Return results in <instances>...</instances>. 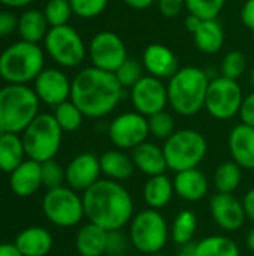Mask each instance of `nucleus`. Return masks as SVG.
Returning a JSON list of instances; mask_svg holds the SVG:
<instances>
[{
    "label": "nucleus",
    "instance_id": "nucleus-1",
    "mask_svg": "<svg viewBox=\"0 0 254 256\" xmlns=\"http://www.w3.org/2000/svg\"><path fill=\"white\" fill-rule=\"evenodd\" d=\"M88 222L106 231H121L133 219L135 204L129 190L118 182L100 178L82 194Z\"/></svg>",
    "mask_w": 254,
    "mask_h": 256
},
{
    "label": "nucleus",
    "instance_id": "nucleus-2",
    "mask_svg": "<svg viewBox=\"0 0 254 256\" xmlns=\"http://www.w3.org/2000/svg\"><path fill=\"white\" fill-rule=\"evenodd\" d=\"M123 90L112 72L90 66L79 70L72 80L70 100L84 117L102 118L118 106Z\"/></svg>",
    "mask_w": 254,
    "mask_h": 256
},
{
    "label": "nucleus",
    "instance_id": "nucleus-3",
    "mask_svg": "<svg viewBox=\"0 0 254 256\" xmlns=\"http://www.w3.org/2000/svg\"><path fill=\"white\" fill-rule=\"evenodd\" d=\"M210 81L207 72L201 68H180L166 84L169 106L183 117L196 116L205 108Z\"/></svg>",
    "mask_w": 254,
    "mask_h": 256
},
{
    "label": "nucleus",
    "instance_id": "nucleus-4",
    "mask_svg": "<svg viewBox=\"0 0 254 256\" xmlns=\"http://www.w3.org/2000/svg\"><path fill=\"white\" fill-rule=\"evenodd\" d=\"M40 100L34 90L24 84H7L0 88V128L21 135L37 117Z\"/></svg>",
    "mask_w": 254,
    "mask_h": 256
},
{
    "label": "nucleus",
    "instance_id": "nucleus-5",
    "mask_svg": "<svg viewBox=\"0 0 254 256\" xmlns=\"http://www.w3.org/2000/svg\"><path fill=\"white\" fill-rule=\"evenodd\" d=\"M45 54L39 44L18 40L0 54V76L7 84H24L34 81L45 69Z\"/></svg>",
    "mask_w": 254,
    "mask_h": 256
},
{
    "label": "nucleus",
    "instance_id": "nucleus-6",
    "mask_svg": "<svg viewBox=\"0 0 254 256\" xmlns=\"http://www.w3.org/2000/svg\"><path fill=\"white\" fill-rule=\"evenodd\" d=\"M21 140L27 159L43 164L57 156L61 147L63 130L52 114L39 112L21 134Z\"/></svg>",
    "mask_w": 254,
    "mask_h": 256
},
{
    "label": "nucleus",
    "instance_id": "nucleus-7",
    "mask_svg": "<svg viewBox=\"0 0 254 256\" xmlns=\"http://www.w3.org/2000/svg\"><path fill=\"white\" fill-rule=\"evenodd\" d=\"M168 170L181 172L198 168L208 153L205 136L195 129L175 130L163 144Z\"/></svg>",
    "mask_w": 254,
    "mask_h": 256
},
{
    "label": "nucleus",
    "instance_id": "nucleus-8",
    "mask_svg": "<svg viewBox=\"0 0 254 256\" xmlns=\"http://www.w3.org/2000/svg\"><path fill=\"white\" fill-rule=\"evenodd\" d=\"M130 243L136 250L147 255L159 254L169 240V226L159 210L147 208L133 216L129 231Z\"/></svg>",
    "mask_w": 254,
    "mask_h": 256
},
{
    "label": "nucleus",
    "instance_id": "nucleus-9",
    "mask_svg": "<svg viewBox=\"0 0 254 256\" xmlns=\"http://www.w3.org/2000/svg\"><path fill=\"white\" fill-rule=\"evenodd\" d=\"M46 54L61 68H76L87 56L81 34L69 24L51 27L43 39Z\"/></svg>",
    "mask_w": 254,
    "mask_h": 256
},
{
    "label": "nucleus",
    "instance_id": "nucleus-10",
    "mask_svg": "<svg viewBox=\"0 0 254 256\" xmlns=\"http://www.w3.org/2000/svg\"><path fill=\"white\" fill-rule=\"evenodd\" d=\"M42 210L45 218L60 228L76 226L85 218L82 196L69 186L48 190L42 200Z\"/></svg>",
    "mask_w": 254,
    "mask_h": 256
},
{
    "label": "nucleus",
    "instance_id": "nucleus-11",
    "mask_svg": "<svg viewBox=\"0 0 254 256\" xmlns=\"http://www.w3.org/2000/svg\"><path fill=\"white\" fill-rule=\"evenodd\" d=\"M244 100L243 88L238 81L219 76L210 81L205 110L217 120H231L240 114Z\"/></svg>",
    "mask_w": 254,
    "mask_h": 256
},
{
    "label": "nucleus",
    "instance_id": "nucleus-12",
    "mask_svg": "<svg viewBox=\"0 0 254 256\" xmlns=\"http://www.w3.org/2000/svg\"><path fill=\"white\" fill-rule=\"evenodd\" d=\"M87 56L90 57L91 66L112 74L129 58L123 39L117 33L108 30L93 36L87 46Z\"/></svg>",
    "mask_w": 254,
    "mask_h": 256
},
{
    "label": "nucleus",
    "instance_id": "nucleus-13",
    "mask_svg": "<svg viewBox=\"0 0 254 256\" xmlns=\"http://www.w3.org/2000/svg\"><path fill=\"white\" fill-rule=\"evenodd\" d=\"M108 135L117 148L133 150L145 142L150 135L148 118L136 111L123 112L111 122Z\"/></svg>",
    "mask_w": 254,
    "mask_h": 256
},
{
    "label": "nucleus",
    "instance_id": "nucleus-14",
    "mask_svg": "<svg viewBox=\"0 0 254 256\" xmlns=\"http://www.w3.org/2000/svg\"><path fill=\"white\" fill-rule=\"evenodd\" d=\"M130 102L135 111L144 117L165 111L169 105L166 84L156 76L144 75L130 88Z\"/></svg>",
    "mask_w": 254,
    "mask_h": 256
},
{
    "label": "nucleus",
    "instance_id": "nucleus-15",
    "mask_svg": "<svg viewBox=\"0 0 254 256\" xmlns=\"http://www.w3.org/2000/svg\"><path fill=\"white\" fill-rule=\"evenodd\" d=\"M33 90L40 102L55 108L70 99L72 81L63 70L46 68L33 81Z\"/></svg>",
    "mask_w": 254,
    "mask_h": 256
},
{
    "label": "nucleus",
    "instance_id": "nucleus-16",
    "mask_svg": "<svg viewBox=\"0 0 254 256\" xmlns=\"http://www.w3.org/2000/svg\"><path fill=\"white\" fill-rule=\"evenodd\" d=\"M210 213L213 220L223 231H238L246 222V212L243 202L234 194H216L210 201Z\"/></svg>",
    "mask_w": 254,
    "mask_h": 256
},
{
    "label": "nucleus",
    "instance_id": "nucleus-17",
    "mask_svg": "<svg viewBox=\"0 0 254 256\" xmlns=\"http://www.w3.org/2000/svg\"><path fill=\"white\" fill-rule=\"evenodd\" d=\"M100 174L99 158L93 153H81L66 166V183L76 192H85L100 180Z\"/></svg>",
    "mask_w": 254,
    "mask_h": 256
},
{
    "label": "nucleus",
    "instance_id": "nucleus-18",
    "mask_svg": "<svg viewBox=\"0 0 254 256\" xmlns=\"http://www.w3.org/2000/svg\"><path fill=\"white\" fill-rule=\"evenodd\" d=\"M142 66L148 75L162 81L172 78L180 69L177 56L163 44H151L145 48L142 54Z\"/></svg>",
    "mask_w": 254,
    "mask_h": 256
},
{
    "label": "nucleus",
    "instance_id": "nucleus-19",
    "mask_svg": "<svg viewBox=\"0 0 254 256\" xmlns=\"http://www.w3.org/2000/svg\"><path fill=\"white\" fill-rule=\"evenodd\" d=\"M10 190L19 196L27 198L42 188V166L39 162L25 159L18 168L9 174Z\"/></svg>",
    "mask_w": 254,
    "mask_h": 256
},
{
    "label": "nucleus",
    "instance_id": "nucleus-20",
    "mask_svg": "<svg viewBox=\"0 0 254 256\" xmlns=\"http://www.w3.org/2000/svg\"><path fill=\"white\" fill-rule=\"evenodd\" d=\"M232 160L243 170H254V128L244 123L235 126L228 138Z\"/></svg>",
    "mask_w": 254,
    "mask_h": 256
},
{
    "label": "nucleus",
    "instance_id": "nucleus-21",
    "mask_svg": "<svg viewBox=\"0 0 254 256\" xmlns=\"http://www.w3.org/2000/svg\"><path fill=\"white\" fill-rule=\"evenodd\" d=\"M174 190L181 200L187 202H199L207 196L210 183L202 171L193 168L177 172L174 178Z\"/></svg>",
    "mask_w": 254,
    "mask_h": 256
},
{
    "label": "nucleus",
    "instance_id": "nucleus-22",
    "mask_svg": "<svg viewBox=\"0 0 254 256\" xmlns=\"http://www.w3.org/2000/svg\"><path fill=\"white\" fill-rule=\"evenodd\" d=\"M132 160L135 164V168L148 177L165 174L168 170V162L163 147H159L154 142L145 141L136 148H133Z\"/></svg>",
    "mask_w": 254,
    "mask_h": 256
},
{
    "label": "nucleus",
    "instance_id": "nucleus-23",
    "mask_svg": "<svg viewBox=\"0 0 254 256\" xmlns=\"http://www.w3.org/2000/svg\"><path fill=\"white\" fill-rule=\"evenodd\" d=\"M13 244L22 256H46L54 244L52 236L42 226H30L22 230Z\"/></svg>",
    "mask_w": 254,
    "mask_h": 256
},
{
    "label": "nucleus",
    "instance_id": "nucleus-24",
    "mask_svg": "<svg viewBox=\"0 0 254 256\" xmlns=\"http://www.w3.org/2000/svg\"><path fill=\"white\" fill-rule=\"evenodd\" d=\"M108 234L109 231L88 222L76 234L75 238L76 252L81 256H102L103 254H106Z\"/></svg>",
    "mask_w": 254,
    "mask_h": 256
},
{
    "label": "nucleus",
    "instance_id": "nucleus-25",
    "mask_svg": "<svg viewBox=\"0 0 254 256\" xmlns=\"http://www.w3.org/2000/svg\"><path fill=\"white\" fill-rule=\"evenodd\" d=\"M100 171L105 176V178L114 180V182H126L135 174V164L132 160V156H127L121 150H109L105 152L100 158Z\"/></svg>",
    "mask_w": 254,
    "mask_h": 256
},
{
    "label": "nucleus",
    "instance_id": "nucleus-26",
    "mask_svg": "<svg viewBox=\"0 0 254 256\" xmlns=\"http://www.w3.org/2000/svg\"><path fill=\"white\" fill-rule=\"evenodd\" d=\"M49 28L51 27H49L43 12L39 9H27L18 18L16 32L19 33L21 40L39 44L40 40L45 39Z\"/></svg>",
    "mask_w": 254,
    "mask_h": 256
},
{
    "label": "nucleus",
    "instance_id": "nucleus-27",
    "mask_svg": "<svg viewBox=\"0 0 254 256\" xmlns=\"http://www.w3.org/2000/svg\"><path fill=\"white\" fill-rule=\"evenodd\" d=\"M195 45L204 54H216L223 48L225 30L216 20H204L201 27L192 34Z\"/></svg>",
    "mask_w": 254,
    "mask_h": 256
},
{
    "label": "nucleus",
    "instance_id": "nucleus-28",
    "mask_svg": "<svg viewBox=\"0 0 254 256\" xmlns=\"http://www.w3.org/2000/svg\"><path fill=\"white\" fill-rule=\"evenodd\" d=\"M144 200L150 208L159 210L168 206L175 194L174 190V182L166 176H154L150 177L144 186Z\"/></svg>",
    "mask_w": 254,
    "mask_h": 256
},
{
    "label": "nucleus",
    "instance_id": "nucleus-29",
    "mask_svg": "<svg viewBox=\"0 0 254 256\" xmlns=\"http://www.w3.org/2000/svg\"><path fill=\"white\" fill-rule=\"evenodd\" d=\"M24 158L25 150L21 135L4 132L0 138V171L10 174L25 160Z\"/></svg>",
    "mask_w": 254,
    "mask_h": 256
},
{
    "label": "nucleus",
    "instance_id": "nucleus-30",
    "mask_svg": "<svg viewBox=\"0 0 254 256\" xmlns=\"http://www.w3.org/2000/svg\"><path fill=\"white\" fill-rule=\"evenodd\" d=\"M195 256H241L235 240L225 236H210L193 243Z\"/></svg>",
    "mask_w": 254,
    "mask_h": 256
},
{
    "label": "nucleus",
    "instance_id": "nucleus-31",
    "mask_svg": "<svg viewBox=\"0 0 254 256\" xmlns=\"http://www.w3.org/2000/svg\"><path fill=\"white\" fill-rule=\"evenodd\" d=\"M198 230V218L192 210H181L171 228V238L178 246H186L193 242V237Z\"/></svg>",
    "mask_w": 254,
    "mask_h": 256
},
{
    "label": "nucleus",
    "instance_id": "nucleus-32",
    "mask_svg": "<svg viewBox=\"0 0 254 256\" xmlns=\"http://www.w3.org/2000/svg\"><path fill=\"white\" fill-rule=\"evenodd\" d=\"M243 180V168L231 160L217 166L214 172V186L219 194H234Z\"/></svg>",
    "mask_w": 254,
    "mask_h": 256
},
{
    "label": "nucleus",
    "instance_id": "nucleus-33",
    "mask_svg": "<svg viewBox=\"0 0 254 256\" xmlns=\"http://www.w3.org/2000/svg\"><path fill=\"white\" fill-rule=\"evenodd\" d=\"M52 116H54L55 122L58 123V126L61 128L63 132L78 130L82 124V120H84V114L70 99L57 105L54 108Z\"/></svg>",
    "mask_w": 254,
    "mask_h": 256
},
{
    "label": "nucleus",
    "instance_id": "nucleus-34",
    "mask_svg": "<svg viewBox=\"0 0 254 256\" xmlns=\"http://www.w3.org/2000/svg\"><path fill=\"white\" fill-rule=\"evenodd\" d=\"M42 12L49 27L66 26L70 16L73 15L69 0H48Z\"/></svg>",
    "mask_w": 254,
    "mask_h": 256
},
{
    "label": "nucleus",
    "instance_id": "nucleus-35",
    "mask_svg": "<svg viewBox=\"0 0 254 256\" xmlns=\"http://www.w3.org/2000/svg\"><path fill=\"white\" fill-rule=\"evenodd\" d=\"M148 118V129H150V135L157 138V140H162V141H166L174 132H175V122H174V117L165 110V111H160L157 114H153Z\"/></svg>",
    "mask_w": 254,
    "mask_h": 256
},
{
    "label": "nucleus",
    "instance_id": "nucleus-36",
    "mask_svg": "<svg viewBox=\"0 0 254 256\" xmlns=\"http://www.w3.org/2000/svg\"><path fill=\"white\" fill-rule=\"evenodd\" d=\"M226 2L228 0H186V9L189 14L202 20H216Z\"/></svg>",
    "mask_w": 254,
    "mask_h": 256
},
{
    "label": "nucleus",
    "instance_id": "nucleus-37",
    "mask_svg": "<svg viewBox=\"0 0 254 256\" xmlns=\"http://www.w3.org/2000/svg\"><path fill=\"white\" fill-rule=\"evenodd\" d=\"M117 81L121 84L123 88H132L142 76H144V66L133 60L127 58L115 72H114Z\"/></svg>",
    "mask_w": 254,
    "mask_h": 256
},
{
    "label": "nucleus",
    "instance_id": "nucleus-38",
    "mask_svg": "<svg viewBox=\"0 0 254 256\" xmlns=\"http://www.w3.org/2000/svg\"><path fill=\"white\" fill-rule=\"evenodd\" d=\"M246 69H247V60L241 51L228 52L222 62V76L229 78V80L238 81V78L244 75Z\"/></svg>",
    "mask_w": 254,
    "mask_h": 256
},
{
    "label": "nucleus",
    "instance_id": "nucleus-39",
    "mask_svg": "<svg viewBox=\"0 0 254 256\" xmlns=\"http://www.w3.org/2000/svg\"><path fill=\"white\" fill-rule=\"evenodd\" d=\"M40 166H42V186H45L48 190L63 186V183L66 182V168H63L54 159L40 164Z\"/></svg>",
    "mask_w": 254,
    "mask_h": 256
},
{
    "label": "nucleus",
    "instance_id": "nucleus-40",
    "mask_svg": "<svg viewBox=\"0 0 254 256\" xmlns=\"http://www.w3.org/2000/svg\"><path fill=\"white\" fill-rule=\"evenodd\" d=\"M73 15L90 20L103 14L109 0H69Z\"/></svg>",
    "mask_w": 254,
    "mask_h": 256
},
{
    "label": "nucleus",
    "instance_id": "nucleus-41",
    "mask_svg": "<svg viewBox=\"0 0 254 256\" xmlns=\"http://www.w3.org/2000/svg\"><path fill=\"white\" fill-rule=\"evenodd\" d=\"M127 249V240L121 234V231H109L106 254L111 256H121Z\"/></svg>",
    "mask_w": 254,
    "mask_h": 256
},
{
    "label": "nucleus",
    "instance_id": "nucleus-42",
    "mask_svg": "<svg viewBox=\"0 0 254 256\" xmlns=\"http://www.w3.org/2000/svg\"><path fill=\"white\" fill-rule=\"evenodd\" d=\"M156 3L165 18H175L186 8V0H157Z\"/></svg>",
    "mask_w": 254,
    "mask_h": 256
},
{
    "label": "nucleus",
    "instance_id": "nucleus-43",
    "mask_svg": "<svg viewBox=\"0 0 254 256\" xmlns=\"http://www.w3.org/2000/svg\"><path fill=\"white\" fill-rule=\"evenodd\" d=\"M18 28V18L10 10H0V39L10 36Z\"/></svg>",
    "mask_w": 254,
    "mask_h": 256
},
{
    "label": "nucleus",
    "instance_id": "nucleus-44",
    "mask_svg": "<svg viewBox=\"0 0 254 256\" xmlns=\"http://www.w3.org/2000/svg\"><path fill=\"white\" fill-rule=\"evenodd\" d=\"M238 116L241 117V122L244 124L254 128V92L244 98Z\"/></svg>",
    "mask_w": 254,
    "mask_h": 256
},
{
    "label": "nucleus",
    "instance_id": "nucleus-45",
    "mask_svg": "<svg viewBox=\"0 0 254 256\" xmlns=\"http://www.w3.org/2000/svg\"><path fill=\"white\" fill-rule=\"evenodd\" d=\"M241 20L244 26L254 33V0H246L241 9Z\"/></svg>",
    "mask_w": 254,
    "mask_h": 256
},
{
    "label": "nucleus",
    "instance_id": "nucleus-46",
    "mask_svg": "<svg viewBox=\"0 0 254 256\" xmlns=\"http://www.w3.org/2000/svg\"><path fill=\"white\" fill-rule=\"evenodd\" d=\"M243 207H244V212H246V218L254 224V188L250 189L244 195V198H243Z\"/></svg>",
    "mask_w": 254,
    "mask_h": 256
},
{
    "label": "nucleus",
    "instance_id": "nucleus-47",
    "mask_svg": "<svg viewBox=\"0 0 254 256\" xmlns=\"http://www.w3.org/2000/svg\"><path fill=\"white\" fill-rule=\"evenodd\" d=\"M123 2L135 10H145L151 8L157 0H123Z\"/></svg>",
    "mask_w": 254,
    "mask_h": 256
},
{
    "label": "nucleus",
    "instance_id": "nucleus-48",
    "mask_svg": "<svg viewBox=\"0 0 254 256\" xmlns=\"http://www.w3.org/2000/svg\"><path fill=\"white\" fill-rule=\"evenodd\" d=\"M202 18H199V16H196V15H192V14H189V16L186 18V28L193 34L199 27H201V24H202Z\"/></svg>",
    "mask_w": 254,
    "mask_h": 256
},
{
    "label": "nucleus",
    "instance_id": "nucleus-49",
    "mask_svg": "<svg viewBox=\"0 0 254 256\" xmlns=\"http://www.w3.org/2000/svg\"><path fill=\"white\" fill-rule=\"evenodd\" d=\"M0 256H22L21 252L16 249V246L12 243V244H7V243H1L0 244Z\"/></svg>",
    "mask_w": 254,
    "mask_h": 256
},
{
    "label": "nucleus",
    "instance_id": "nucleus-50",
    "mask_svg": "<svg viewBox=\"0 0 254 256\" xmlns=\"http://www.w3.org/2000/svg\"><path fill=\"white\" fill-rule=\"evenodd\" d=\"M34 0H0V3L3 6H7V8H12V9H16V8H25L28 6L30 3H33Z\"/></svg>",
    "mask_w": 254,
    "mask_h": 256
},
{
    "label": "nucleus",
    "instance_id": "nucleus-51",
    "mask_svg": "<svg viewBox=\"0 0 254 256\" xmlns=\"http://www.w3.org/2000/svg\"><path fill=\"white\" fill-rule=\"evenodd\" d=\"M246 244H247V248L254 254V226L249 231V234L246 237Z\"/></svg>",
    "mask_w": 254,
    "mask_h": 256
},
{
    "label": "nucleus",
    "instance_id": "nucleus-52",
    "mask_svg": "<svg viewBox=\"0 0 254 256\" xmlns=\"http://www.w3.org/2000/svg\"><path fill=\"white\" fill-rule=\"evenodd\" d=\"M175 256H195L193 255V243L183 246V250H181L178 255H175Z\"/></svg>",
    "mask_w": 254,
    "mask_h": 256
},
{
    "label": "nucleus",
    "instance_id": "nucleus-53",
    "mask_svg": "<svg viewBox=\"0 0 254 256\" xmlns=\"http://www.w3.org/2000/svg\"><path fill=\"white\" fill-rule=\"evenodd\" d=\"M249 81H250V86H252V88H253V92H254V66L252 68V70H250V75H249Z\"/></svg>",
    "mask_w": 254,
    "mask_h": 256
},
{
    "label": "nucleus",
    "instance_id": "nucleus-54",
    "mask_svg": "<svg viewBox=\"0 0 254 256\" xmlns=\"http://www.w3.org/2000/svg\"><path fill=\"white\" fill-rule=\"evenodd\" d=\"M3 134H4V130H3V129H1V128H0V138H1V136H3Z\"/></svg>",
    "mask_w": 254,
    "mask_h": 256
},
{
    "label": "nucleus",
    "instance_id": "nucleus-55",
    "mask_svg": "<svg viewBox=\"0 0 254 256\" xmlns=\"http://www.w3.org/2000/svg\"><path fill=\"white\" fill-rule=\"evenodd\" d=\"M1 81H3V80H1V76H0V88H1Z\"/></svg>",
    "mask_w": 254,
    "mask_h": 256
},
{
    "label": "nucleus",
    "instance_id": "nucleus-56",
    "mask_svg": "<svg viewBox=\"0 0 254 256\" xmlns=\"http://www.w3.org/2000/svg\"><path fill=\"white\" fill-rule=\"evenodd\" d=\"M253 40H254V33H253Z\"/></svg>",
    "mask_w": 254,
    "mask_h": 256
}]
</instances>
